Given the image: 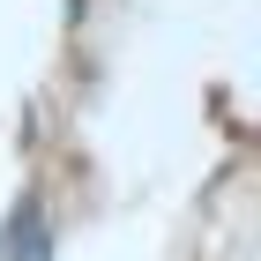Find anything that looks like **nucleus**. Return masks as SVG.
I'll return each mask as SVG.
<instances>
[{
	"label": "nucleus",
	"instance_id": "f257e3e1",
	"mask_svg": "<svg viewBox=\"0 0 261 261\" xmlns=\"http://www.w3.org/2000/svg\"><path fill=\"white\" fill-rule=\"evenodd\" d=\"M0 254H8V261H45V239H38V209H15V224H8Z\"/></svg>",
	"mask_w": 261,
	"mask_h": 261
}]
</instances>
